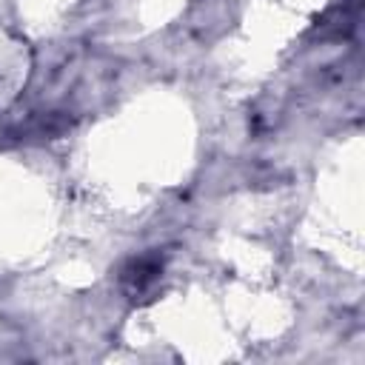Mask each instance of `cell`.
<instances>
[{
	"instance_id": "6da1fadb",
	"label": "cell",
	"mask_w": 365,
	"mask_h": 365,
	"mask_svg": "<svg viewBox=\"0 0 365 365\" xmlns=\"http://www.w3.org/2000/svg\"><path fill=\"white\" fill-rule=\"evenodd\" d=\"M160 274H163V257H157V254H143V257L131 259V262L123 268L120 282H123V291H125L131 299H137V297H143V294H148V291L154 288V282L160 279Z\"/></svg>"
}]
</instances>
